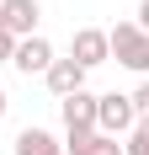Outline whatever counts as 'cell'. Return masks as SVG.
<instances>
[{"label":"cell","instance_id":"12","mask_svg":"<svg viewBox=\"0 0 149 155\" xmlns=\"http://www.w3.org/2000/svg\"><path fill=\"white\" fill-rule=\"evenodd\" d=\"M16 43H21V38H11V32L0 27V64H11V59H16Z\"/></svg>","mask_w":149,"mask_h":155},{"label":"cell","instance_id":"7","mask_svg":"<svg viewBox=\"0 0 149 155\" xmlns=\"http://www.w3.org/2000/svg\"><path fill=\"white\" fill-rule=\"evenodd\" d=\"M85 75H90V70H80V64H74V59H53V64H48V91H53V96H59V102H64V96H74V91H80V86H85Z\"/></svg>","mask_w":149,"mask_h":155},{"label":"cell","instance_id":"6","mask_svg":"<svg viewBox=\"0 0 149 155\" xmlns=\"http://www.w3.org/2000/svg\"><path fill=\"white\" fill-rule=\"evenodd\" d=\"M59 112H64V134H85V128H96V91L80 86L74 96L59 102Z\"/></svg>","mask_w":149,"mask_h":155},{"label":"cell","instance_id":"14","mask_svg":"<svg viewBox=\"0 0 149 155\" xmlns=\"http://www.w3.org/2000/svg\"><path fill=\"white\" fill-rule=\"evenodd\" d=\"M138 27L149 32V0H138Z\"/></svg>","mask_w":149,"mask_h":155},{"label":"cell","instance_id":"4","mask_svg":"<svg viewBox=\"0 0 149 155\" xmlns=\"http://www.w3.org/2000/svg\"><path fill=\"white\" fill-rule=\"evenodd\" d=\"M37 21H43V5L37 0H0V27L11 38H32Z\"/></svg>","mask_w":149,"mask_h":155},{"label":"cell","instance_id":"8","mask_svg":"<svg viewBox=\"0 0 149 155\" xmlns=\"http://www.w3.org/2000/svg\"><path fill=\"white\" fill-rule=\"evenodd\" d=\"M16 155H64V144L48 128H21L16 134Z\"/></svg>","mask_w":149,"mask_h":155},{"label":"cell","instance_id":"5","mask_svg":"<svg viewBox=\"0 0 149 155\" xmlns=\"http://www.w3.org/2000/svg\"><path fill=\"white\" fill-rule=\"evenodd\" d=\"M59 59V54H53V43H48L43 32H32V38H21V43H16V70H21V75H48V64Z\"/></svg>","mask_w":149,"mask_h":155},{"label":"cell","instance_id":"13","mask_svg":"<svg viewBox=\"0 0 149 155\" xmlns=\"http://www.w3.org/2000/svg\"><path fill=\"white\" fill-rule=\"evenodd\" d=\"M96 155H128V150H122L117 139H106V144H101V150H96Z\"/></svg>","mask_w":149,"mask_h":155},{"label":"cell","instance_id":"1","mask_svg":"<svg viewBox=\"0 0 149 155\" xmlns=\"http://www.w3.org/2000/svg\"><path fill=\"white\" fill-rule=\"evenodd\" d=\"M106 43H112V59H117L122 70H133V75L149 80V32L138 27V21H117V27L106 32Z\"/></svg>","mask_w":149,"mask_h":155},{"label":"cell","instance_id":"15","mask_svg":"<svg viewBox=\"0 0 149 155\" xmlns=\"http://www.w3.org/2000/svg\"><path fill=\"white\" fill-rule=\"evenodd\" d=\"M5 107H11V96H5V86H0V118H5Z\"/></svg>","mask_w":149,"mask_h":155},{"label":"cell","instance_id":"10","mask_svg":"<svg viewBox=\"0 0 149 155\" xmlns=\"http://www.w3.org/2000/svg\"><path fill=\"white\" fill-rule=\"evenodd\" d=\"M122 150H128V155H149V118H138V123H133V134H128Z\"/></svg>","mask_w":149,"mask_h":155},{"label":"cell","instance_id":"9","mask_svg":"<svg viewBox=\"0 0 149 155\" xmlns=\"http://www.w3.org/2000/svg\"><path fill=\"white\" fill-rule=\"evenodd\" d=\"M106 144V134L101 128H85V134H64V155H96Z\"/></svg>","mask_w":149,"mask_h":155},{"label":"cell","instance_id":"11","mask_svg":"<svg viewBox=\"0 0 149 155\" xmlns=\"http://www.w3.org/2000/svg\"><path fill=\"white\" fill-rule=\"evenodd\" d=\"M128 96H133V112H138V118H149V80H138Z\"/></svg>","mask_w":149,"mask_h":155},{"label":"cell","instance_id":"3","mask_svg":"<svg viewBox=\"0 0 149 155\" xmlns=\"http://www.w3.org/2000/svg\"><path fill=\"white\" fill-rule=\"evenodd\" d=\"M69 59L80 64V70H96V64H112V43H106L101 27H80L69 38Z\"/></svg>","mask_w":149,"mask_h":155},{"label":"cell","instance_id":"2","mask_svg":"<svg viewBox=\"0 0 149 155\" xmlns=\"http://www.w3.org/2000/svg\"><path fill=\"white\" fill-rule=\"evenodd\" d=\"M133 123H138V112H133V96H122V91H101L96 96V128H101L106 139H128L133 134Z\"/></svg>","mask_w":149,"mask_h":155}]
</instances>
